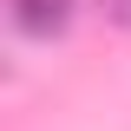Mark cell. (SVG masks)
Segmentation results:
<instances>
[{
    "mask_svg": "<svg viewBox=\"0 0 131 131\" xmlns=\"http://www.w3.org/2000/svg\"><path fill=\"white\" fill-rule=\"evenodd\" d=\"M72 13H79V0H7V20L26 39H59L72 26Z\"/></svg>",
    "mask_w": 131,
    "mask_h": 131,
    "instance_id": "6da1fadb",
    "label": "cell"
},
{
    "mask_svg": "<svg viewBox=\"0 0 131 131\" xmlns=\"http://www.w3.org/2000/svg\"><path fill=\"white\" fill-rule=\"evenodd\" d=\"M98 13L112 20V26H131V0H98Z\"/></svg>",
    "mask_w": 131,
    "mask_h": 131,
    "instance_id": "7a4b0ae2",
    "label": "cell"
}]
</instances>
